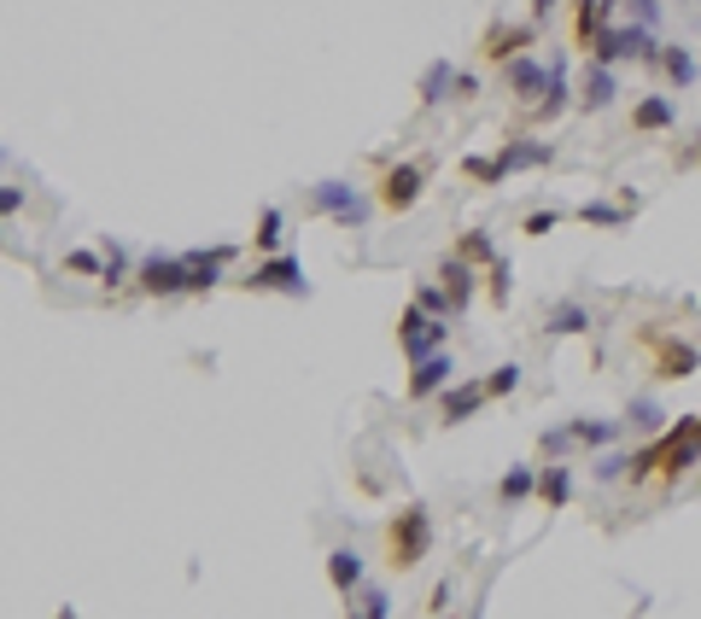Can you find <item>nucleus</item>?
<instances>
[{"instance_id": "17", "label": "nucleus", "mask_w": 701, "mask_h": 619, "mask_svg": "<svg viewBox=\"0 0 701 619\" xmlns=\"http://www.w3.org/2000/svg\"><path fill=\"white\" fill-rule=\"evenodd\" d=\"M573 432V444H585V450H608V444H620V432L626 421H603V416H579V421H567Z\"/></svg>"}, {"instance_id": "37", "label": "nucleus", "mask_w": 701, "mask_h": 619, "mask_svg": "<svg viewBox=\"0 0 701 619\" xmlns=\"http://www.w3.org/2000/svg\"><path fill=\"white\" fill-rule=\"evenodd\" d=\"M555 222H562V211H532V217L521 222V229H526L532 240H538V234H550V229H555Z\"/></svg>"}, {"instance_id": "24", "label": "nucleus", "mask_w": 701, "mask_h": 619, "mask_svg": "<svg viewBox=\"0 0 701 619\" xmlns=\"http://www.w3.org/2000/svg\"><path fill=\"white\" fill-rule=\"evenodd\" d=\"M695 368H701V350H695V345H661V375L690 380Z\"/></svg>"}, {"instance_id": "28", "label": "nucleus", "mask_w": 701, "mask_h": 619, "mask_svg": "<svg viewBox=\"0 0 701 619\" xmlns=\"http://www.w3.org/2000/svg\"><path fill=\"white\" fill-rule=\"evenodd\" d=\"M457 252H462L468 263H480V270H491V263H498V245H491V234H485V229H468Z\"/></svg>"}, {"instance_id": "19", "label": "nucleus", "mask_w": 701, "mask_h": 619, "mask_svg": "<svg viewBox=\"0 0 701 619\" xmlns=\"http://www.w3.org/2000/svg\"><path fill=\"white\" fill-rule=\"evenodd\" d=\"M462 82V71L450 65V59H432V65L421 71V82H416V94H421V106H439V99L450 94Z\"/></svg>"}, {"instance_id": "25", "label": "nucleus", "mask_w": 701, "mask_h": 619, "mask_svg": "<svg viewBox=\"0 0 701 619\" xmlns=\"http://www.w3.org/2000/svg\"><path fill=\"white\" fill-rule=\"evenodd\" d=\"M631 211H637V199L631 204H579V222H590V229H620V222H631Z\"/></svg>"}, {"instance_id": "41", "label": "nucleus", "mask_w": 701, "mask_h": 619, "mask_svg": "<svg viewBox=\"0 0 701 619\" xmlns=\"http://www.w3.org/2000/svg\"><path fill=\"white\" fill-rule=\"evenodd\" d=\"M695 444H701V421H695Z\"/></svg>"}, {"instance_id": "18", "label": "nucleus", "mask_w": 701, "mask_h": 619, "mask_svg": "<svg viewBox=\"0 0 701 619\" xmlns=\"http://www.w3.org/2000/svg\"><path fill=\"white\" fill-rule=\"evenodd\" d=\"M538 497H544V508H555V514L573 503V468H567V462L538 468Z\"/></svg>"}, {"instance_id": "31", "label": "nucleus", "mask_w": 701, "mask_h": 619, "mask_svg": "<svg viewBox=\"0 0 701 619\" xmlns=\"http://www.w3.org/2000/svg\"><path fill=\"white\" fill-rule=\"evenodd\" d=\"M661 65H667V76L678 82V88H690V82H695V59H690V48H661Z\"/></svg>"}, {"instance_id": "15", "label": "nucleus", "mask_w": 701, "mask_h": 619, "mask_svg": "<svg viewBox=\"0 0 701 619\" xmlns=\"http://www.w3.org/2000/svg\"><path fill=\"white\" fill-rule=\"evenodd\" d=\"M573 106V88H567V53H555L550 59V88H544V99H538V123H555Z\"/></svg>"}, {"instance_id": "22", "label": "nucleus", "mask_w": 701, "mask_h": 619, "mask_svg": "<svg viewBox=\"0 0 701 619\" xmlns=\"http://www.w3.org/2000/svg\"><path fill=\"white\" fill-rule=\"evenodd\" d=\"M532 491H538V468H509L503 480H498V503L514 508V503H526Z\"/></svg>"}, {"instance_id": "35", "label": "nucleus", "mask_w": 701, "mask_h": 619, "mask_svg": "<svg viewBox=\"0 0 701 619\" xmlns=\"http://www.w3.org/2000/svg\"><path fill=\"white\" fill-rule=\"evenodd\" d=\"M514 386H521V368H514V363H503V368H498V375H491V380H485V391H491V398H509V391H514Z\"/></svg>"}, {"instance_id": "10", "label": "nucleus", "mask_w": 701, "mask_h": 619, "mask_svg": "<svg viewBox=\"0 0 701 619\" xmlns=\"http://www.w3.org/2000/svg\"><path fill=\"white\" fill-rule=\"evenodd\" d=\"M421 188H427L421 164H398V170L380 176V204H386V211H409V204L421 199Z\"/></svg>"}, {"instance_id": "4", "label": "nucleus", "mask_w": 701, "mask_h": 619, "mask_svg": "<svg viewBox=\"0 0 701 619\" xmlns=\"http://www.w3.org/2000/svg\"><path fill=\"white\" fill-rule=\"evenodd\" d=\"M444 334H450L444 316H427L421 304H404V316H398V345H404L409 363H421V357H432V350H444Z\"/></svg>"}, {"instance_id": "9", "label": "nucleus", "mask_w": 701, "mask_h": 619, "mask_svg": "<svg viewBox=\"0 0 701 619\" xmlns=\"http://www.w3.org/2000/svg\"><path fill=\"white\" fill-rule=\"evenodd\" d=\"M450 380H457V357L450 350H432V357L409 363V398H439Z\"/></svg>"}, {"instance_id": "40", "label": "nucleus", "mask_w": 701, "mask_h": 619, "mask_svg": "<svg viewBox=\"0 0 701 619\" xmlns=\"http://www.w3.org/2000/svg\"><path fill=\"white\" fill-rule=\"evenodd\" d=\"M18 204H24V193H18V188H0V217H18Z\"/></svg>"}, {"instance_id": "30", "label": "nucleus", "mask_w": 701, "mask_h": 619, "mask_svg": "<svg viewBox=\"0 0 701 619\" xmlns=\"http://www.w3.org/2000/svg\"><path fill=\"white\" fill-rule=\"evenodd\" d=\"M416 304L427 310V316H444V322L457 316V298H450L444 286H432V281H421V286H416Z\"/></svg>"}, {"instance_id": "13", "label": "nucleus", "mask_w": 701, "mask_h": 619, "mask_svg": "<svg viewBox=\"0 0 701 619\" xmlns=\"http://www.w3.org/2000/svg\"><path fill=\"white\" fill-rule=\"evenodd\" d=\"M614 94H620V76H614V65H603V59H590V71H585V112H608L614 106Z\"/></svg>"}, {"instance_id": "34", "label": "nucleus", "mask_w": 701, "mask_h": 619, "mask_svg": "<svg viewBox=\"0 0 701 619\" xmlns=\"http://www.w3.org/2000/svg\"><path fill=\"white\" fill-rule=\"evenodd\" d=\"M596 480H603V485H614V480H626V473H631V457H614V450H608V457H596Z\"/></svg>"}, {"instance_id": "36", "label": "nucleus", "mask_w": 701, "mask_h": 619, "mask_svg": "<svg viewBox=\"0 0 701 619\" xmlns=\"http://www.w3.org/2000/svg\"><path fill=\"white\" fill-rule=\"evenodd\" d=\"M620 7L631 12V24H649V30H655V18H661V0H620Z\"/></svg>"}, {"instance_id": "3", "label": "nucleus", "mask_w": 701, "mask_h": 619, "mask_svg": "<svg viewBox=\"0 0 701 619\" xmlns=\"http://www.w3.org/2000/svg\"><path fill=\"white\" fill-rule=\"evenodd\" d=\"M590 53L603 59V65H626V59H649V65H661V41H655L649 24H631V30H603L590 41Z\"/></svg>"}, {"instance_id": "2", "label": "nucleus", "mask_w": 701, "mask_h": 619, "mask_svg": "<svg viewBox=\"0 0 701 619\" xmlns=\"http://www.w3.org/2000/svg\"><path fill=\"white\" fill-rule=\"evenodd\" d=\"M386 544H391V567H398V573L421 567V562H427V549H432V514H427L421 503H409L398 521H391Z\"/></svg>"}, {"instance_id": "21", "label": "nucleus", "mask_w": 701, "mask_h": 619, "mask_svg": "<svg viewBox=\"0 0 701 619\" xmlns=\"http://www.w3.org/2000/svg\"><path fill=\"white\" fill-rule=\"evenodd\" d=\"M631 123H637L644 135H661V129H672V123H678V106H672L667 94H649V99H637Z\"/></svg>"}, {"instance_id": "26", "label": "nucleus", "mask_w": 701, "mask_h": 619, "mask_svg": "<svg viewBox=\"0 0 701 619\" xmlns=\"http://www.w3.org/2000/svg\"><path fill=\"white\" fill-rule=\"evenodd\" d=\"M281 229H286V217H281V204H263L258 211V252H281Z\"/></svg>"}, {"instance_id": "7", "label": "nucleus", "mask_w": 701, "mask_h": 619, "mask_svg": "<svg viewBox=\"0 0 701 619\" xmlns=\"http://www.w3.org/2000/svg\"><path fill=\"white\" fill-rule=\"evenodd\" d=\"M135 281H140V293L176 298V293H188V258H181V252H147Z\"/></svg>"}, {"instance_id": "16", "label": "nucleus", "mask_w": 701, "mask_h": 619, "mask_svg": "<svg viewBox=\"0 0 701 619\" xmlns=\"http://www.w3.org/2000/svg\"><path fill=\"white\" fill-rule=\"evenodd\" d=\"M327 579H334V590H339L345 602H350V596L363 590V555L350 549V544H339L334 555H327Z\"/></svg>"}, {"instance_id": "5", "label": "nucleus", "mask_w": 701, "mask_h": 619, "mask_svg": "<svg viewBox=\"0 0 701 619\" xmlns=\"http://www.w3.org/2000/svg\"><path fill=\"white\" fill-rule=\"evenodd\" d=\"M311 204H316L322 217H334L339 229H363V222H368V199L350 188V181H334V176L311 188Z\"/></svg>"}, {"instance_id": "1", "label": "nucleus", "mask_w": 701, "mask_h": 619, "mask_svg": "<svg viewBox=\"0 0 701 619\" xmlns=\"http://www.w3.org/2000/svg\"><path fill=\"white\" fill-rule=\"evenodd\" d=\"M538 164H550V147H544V140H509L498 158H480V153L462 158V170H468L473 181H491V188H498V181L521 176V170H538Z\"/></svg>"}, {"instance_id": "38", "label": "nucleus", "mask_w": 701, "mask_h": 619, "mask_svg": "<svg viewBox=\"0 0 701 619\" xmlns=\"http://www.w3.org/2000/svg\"><path fill=\"white\" fill-rule=\"evenodd\" d=\"M65 263H71V270H76V275H106V263H100L94 252H71Z\"/></svg>"}, {"instance_id": "29", "label": "nucleus", "mask_w": 701, "mask_h": 619, "mask_svg": "<svg viewBox=\"0 0 701 619\" xmlns=\"http://www.w3.org/2000/svg\"><path fill=\"white\" fill-rule=\"evenodd\" d=\"M661 421H667V409L655 403V398H631V409H626V427L631 432H655Z\"/></svg>"}, {"instance_id": "33", "label": "nucleus", "mask_w": 701, "mask_h": 619, "mask_svg": "<svg viewBox=\"0 0 701 619\" xmlns=\"http://www.w3.org/2000/svg\"><path fill=\"white\" fill-rule=\"evenodd\" d=\"M106 286H117V281H129V252H123L117 240H106V275H100Z\"/></svg>"}, {"instance_id": "8", "label": "nucleus", "mask_w": 701, "mask_h": 619, "mask_svg": "<svg viewBox=\"0 0 701 619\" xmlns=\"http://www.w3.org/2000/svg\"><path fill=\"white\" fill-rule=\"evenodd\" d=\"M485 398H491L485 380H450V386L439 391V421H444V427H462V421L480 416Z\"/></svg>"}, {"instance_id": "27", "label": "nucleus", "mask_w": 701, "mask_h": 619, "mask_svg": "<svg viewBox=\"0 0 701 619\" xmlns=\"http://www.w3.org/2000/svg\"><path fill=\"white\" fill-rule=\"evenodd\" d=\"M391 613V596L380 590V585H363L357 590V602H350V613L345 619H386Z\"/></svg>"}, {"instance_id": "11", "label": "nucleus", "mask_w": 701, "mask_h": 619, "mask_svg": "<svg viewBox=\"0 0 701 619\" xmlns=\"http://www.w3.org/2000/svg\"><path fill=\"white\" fill-rule=\"evenodd\" d=\"M181 258H188V293H211L222 270H229L234 245H199V252H181Z\"/></svg>"}, {"instance_id": "20", "label": "nucleus", "mask_w": 701, "mask_h": 619, "mask_svg": "<svg viewBox=\"0 0 701 619\" xmlns=\"http://www.w3.org/2000/svg\"><path fill=\"white\" fill-rule=\"evenodd\" d=\"M590 327V310L579 298H562V304H550V316H544V334L555 339H567V334H585Z\"/></svg>"}, {"instance_id": "14", "label": "nucleus", "mask_w": 701, "mask_h": 619, "mask_svg": "<svg viewBox=\"0 0 701 619\" xmlns=\"http://www.w3.org/2000/svg\"><path fill=\"white\" fill-rule=\"evenodd\" d=\"M439 281H444V293L457 298V310L473 298V286H480V263H468L462 252H450L444 263H439Z\"/></svg>"}, {"instance_id": "12", "label": "nucleus", "mask_w": 701, "mask_h": 619, "mask_svg": "<svg viewBox=\"0 0 701 619\" xmlns=\"http://www.w3.org/2000/svg\"><path fill=\"white\" fill-rule=\"evenodd\" d=\"M503 82H509V94H521V99H538V94L550 88V65H538V53H521V59H509Z\"/></svg>"}, {"instance_id": "32", "label": "nucleus", "mask_w": 701, "mask_h": 619, "mask_svg": "<svg viewBox=\"0 0 701 619\" xmlns=\"http://www.w3.org/2000/svg\"><path fill=\"white\" fill-rule=\"evenodd\" d=\"M521 48H526V30H491L485 35V53L491 59H521Z\"/></svg>"}, {"instance_id": "6", "label": "nucleus", "mask_w": 701, "mask_h": 619, "mask_svg": "<svg viewBox=\"0 0 701 619\" xmlns=\"http://www.w3.org/2000/svg\"><path fill=\"white\" fill-rule=\"evenodd\" d=\"M245 286L252 293H293V298H311V281H304V263L293 252H275V258H263L252 275H245Z\"/></svg>"}, {"instance_id": "23", "label": "nucleus", "mask_w": 701, "mask_h": 619, "mask_svg": "<svg viewBox=\"0 0 701 619\" xmlns=\"http://www.w3.org/2000/svg\"><path fill=\"white\" fill-rule=\"evenodd\" d=\"M608 7H614V0H579V7H573V30H579V41H596V35L608 30L603 24Z\"/></svg>"}, {"instance_id": "39", "label": "nucleus", "mask_w": 701, "mask_h": 619, "mask_svg": "<svg viewBox=\"0 0 701 619\" xmlns=\"http://www.w3.org/2000/svg\"><path fill=\"white\" fill-rule=\"evenodd\" d=\"M491 298H498V304L509 298V263H503V258L491 263Z\"/></svg>"}]
</instances>
